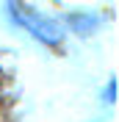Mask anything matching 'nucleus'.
<instances>
[]
</instances>
